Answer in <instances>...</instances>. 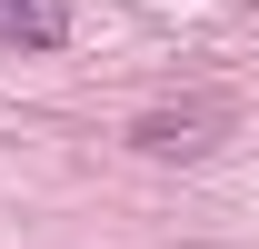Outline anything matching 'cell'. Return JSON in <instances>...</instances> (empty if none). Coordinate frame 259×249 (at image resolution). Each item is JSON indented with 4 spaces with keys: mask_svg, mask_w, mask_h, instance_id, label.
<instances>
[{
    "mask_svg": "<svg viewBox=\"0 0 259 249\" xmlns=\"http://www.w3.org/2000/svg\"><path fill=\"white\" fill-rule=\"evenodd\" d=\"M220 130H229V110H220V100H199V110H140L130 140H140L150 159H209V150H220Z\"/></svg>",
    "mask_w": 259,
    "mask_h": 249,
    "instance_id": "6da1fadb",
    "label": "cell"
},
{
    "mask_svg": "<svg viewBox=\"0 0 259 249\" xmlns=\"http://www.w3.org/2000/svg\"><path fill=\"white\" fill-rule=\"evenodd\" d=\"M0 40H20V50H60V40H70V10H60V0H0Z\"/></svg>",
    "mask_w": 259,
    "mask_h": 249,
    "instance_id": "7a4b0ae2",
    "label": "cell"
}]
</instances>
